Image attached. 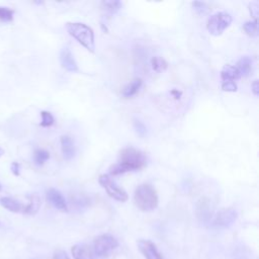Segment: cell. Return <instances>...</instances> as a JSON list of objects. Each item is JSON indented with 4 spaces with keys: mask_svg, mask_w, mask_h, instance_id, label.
<instances>
[{
    "mask_svg": "<svg viewBox=\"0 0 259 259\" xmlns=\"http://www.w3.org/2000/svg\"><path fill=\"white\" fill-rule=\"evenodd\" d=\"M146 165V156L140 150L128 147L119 152L118 161L109 168L110 175H119L128 171L139 170Z\"/></svg>",
    "mask_w": 259,
    "mask_h": 259,
    "instance_id": "obj_1",
    "label": "cell"
},
{
    "mask_svg": "<svg viewBox=\"0 0 259 259\" xmlns=\"http://www.w3.org/2000/svg\"><path fill=\"white\" fill-rule=\"evenodd\" d=\"M134 201L136 206L143 211L154 210L159 201L157 191L151 184L143 183L135 190Z\"/></svg>",
    "mask_w": 259,
    "mask_h": 259,
    "instance_id": "obj_2",
    "label": "cell"
},
{
    "mask_svg": "<svg viewBox=\"0 0 259 259\" xmlns=\"http://www.w3.org/2000/svg\"><path fill=\"white\" fill-rule=\"evenodd\" d=\"M68 33L73 36L79 44H81L87 51L94 53L95 41L93 29L82 22H68L66 24Z\"/></svg>",
    "mask_w": 259,
    "mask_h": 259,
    "instance_id": "obj_3",
    "label": "cell"
},
{
    "mask_svg": "<svg viewBox=\"0 0 259 259\" xmlns=\"http://www.w3.org/2000/svg\"><path fill=\"white\" fill-rule=\"evenodd\" d=\"M232 23V16L228 12L220 11L208 17L206 29L212 35L222 34Z\"/></svg>",
    "mask_w": 259,
    "mask_h": 259,
    "instance_id": "obj_4",
    "label": "cell"
},
{
    "mask_svg": "<svg viewBox=\"0 0 259 259\" xmlns=\"http://www.w3.org/2000/svg\"><path fill=\"white\" fill-rule=\"evenodd\" d=\"M118 246V241L109 234H103L93 241L92 251L98 257H107Z\"/></svg>",
    "mask_w": 259,
    "mask_h": 259,
    "instance_id": "obj_5",
    "label": "cell"
},
{
    "mask_svg": "<svg viewBox=\"0 0 259 259\" xmlns=\"http://www.w3.org/2000/svg\"><path fill=\"white\" fill-rule=\"evenodd\" d=\"M98 182L105 189V191L111 198L120 202H124L127 200L128 196L125 190L119 187L108 175L106 174L100 175L98 178Z\"/></svg>",
    "mask_w": 259,
    "mask_h": 259,
    "instance_id": "obj_6",
    "label": "cell"
},
{
    "mask_svg": "<svg viewBox=\"0 0 259 259\" xmlns=\"http://www.w3.org/2000/svg\"><path fill=\"white\" fill-rule=\"evenodd\" d=\"M238 218L237 210L233 207L221 208L212 218V226L219 229H225L232 226Z\"/></svg>",
    "mask_w": 259,
    "mask_h": 259,
    "instance_id": "obj_7",
    "label": "cell"
},
{
    "mask_svg": "<svg viewBox=\"0 0 259 259\" xmlns=\"http://www.w3.org/2000/svg\"><path fill=\"white\" fill-rule=\"evenodd\" d=\"M195 214L198 220L208 222L212 218V204L209 198L201 197L195 204Z\"/></svg>",
    "mask_w": 259,
    "mask_h": 259,
    "instance_id": "obj_8",
    "label": "cell"
},
{
    "mask_svg": "<svg viewBox=\"0 0 259 259\" xmlns=\"http://www.w3.org/2000/svg\"><path fill=\"white\" fill-rule=\"evenodd\" d=\"M47 200L57 209L61 210V211H68V205L67 202L64 198V196L62 195V193L55 189V188H50L47 191L46 194Z\"/></svg>",
    "mask_w": 259,
    "mask_h": 259,
    "instance_id": "obj_9",
    "label": "cell"
},
{
    "mask_svg": "<svg viewBox=\"0 0 259 259\" xmlns=\"http://www.w3.org/2000/svg\"><path fill=\"white\" fill-rule=\"evenodd\" d=\"M138 248L146 259H162L155 244L150 240L141 239L138 241Z\"/></svg>",
    "mask_w": 259,
    "mask_h": 259,
    "instance_id": "obj_10",
    "label": "cell"
},
{
    "mask_svg": "<svg viewBox=\"0 0 259 259\" xmlns=\"http://www.w3.org/2000/svg\"><path fill=\"white\" fill-rule=\"evenodd\" d=\"M60 62L62 67L69 72H78V66L71 50L68 47L62 49L60 53Z\"/></svg>",
    "mask_w": 259,
    "mask_h": 259,
    "instance_id": "obj_11",
    "label": "cell"
},
{
    "mask_svg": "<svg viewBox=\"0 0 259 259\" xmlns=\"http://www.w3.org/2000/svg\"><path fill=\"white\" fill-rule=\"evenodd\" d=\"M60 143H61V150H62L64 159L67 161L72 160L76 153L73 140L69 136H62L60 139Z\"/></svg>",
    "mask_w": 259,
    "mask_h": 259,
    "instance_id": "obj_12",
    "label": "cell"
},
{
    "mask_svg": "<svg viewBox=\"0 0 259 259\" xmlns=\"http://www.w3.org/2000/svg\"><path fill=\"white\" fill-rule=\"evenodd\" d=\"M74 259H94V253L92 248L85 244L74 245L71 249Z\"/></svg>",
    "mask_w": 259,
    "mask_h": 259,
    "instance_id": "obj_13",
    "label": "cell"
},
{
    "mask_svg": "<svg viewBox=\"0 0 259 259\" xmlns=\"http://www.w3.org/2000/svg\"><path fill=\"white\" fill-rule=\"evenodd\" d=\"M0 204L8 209L9 211L12 212H24V208H25V204H22L21 202H19L18 200H16L15 198L9 197V196H4L0 198Z\"/></svg>",
    "mask_w": 259,
    "mask_h": 259,
    "instance_id": "obj_14",
    "label": "cell"
},
{
    "mask_svg": "<svg viewBox=\"0 0 259 259\" xmlns=\"http://www.w3.org/2000/svg\"><path fill=\"white\" fill-rule=\"evenodd\" d=\"M143 84V81L141 78H135L132 81H130L121 90V95L125 98H131L134 95L138 93V91L141 89Z\"/></svg>",
    "mask_w": 259,
    "mask_h": 259,
    "instance_id": "obj_15",
    "label": "cell"
},
{
    "mask_svg": "<svg viewBox=\"0 0 259 259\" xmlns=\"http://www.w3.org/2000/svg\"><path fill=\"white\" fill-rule=\"evenodd\" d=\"M252 66H253L252 59L248 56H244V57H241V59L237 62V65L235 67L237 68L240 74V77H246L250 75V73L252 72Z\"/></svg>",
    "mask_w": 259,
    "mask_h": 259,
    "instance_id": "obj_16",
    "label": "cell"
},
{
    "mask_svg": "<svg viewBox=\"0 0 259 259\" xmlns=\"http://www.w3.org/2000/svg\"><path fill=\"white\" fill-rule=\"evenodd\" d=\"M40 207V198L37 193H32L28 196V202L25 204L24 212L26 214H35Z\"/></svg>",
    "mask_w": 259,
    "mask_h": 259,
    "instance_id": "obj_17",
    "label": "cell"
},
{
    "mask_svg": "<svg viewBox=\"0 0 259 259\" xmlns=\"http://www.w3.org/2000/svg\"><path fill=\"white\" fill-rule=\"evenodd\" d=\"M221 78L223 81H235L240 78V74L235 66L225 65L221 71Z\"/></svg>",
    "mask_w": 259,
    "mask_h": 259,
    "instance_id": "obj_18",
    "label": "cell"
},
{
    "mask_svg": "<svg viewBox=\"0 0 259 259\" xmlns=\"http://www.w3.org/2000/svg\"><path fill=\"white\" fill-rule=\"evenodd\" d=\"M101 8L109 13V14H114L116 13L120 8H121V2L116 1V0H111V1H102L101 2Z\"/></svg>",
    "mask_w": 259,
    "mask_h": 259,
    "instance_id": "obj_19",
    "label": "cell"
},
{
    "mask_svg": "<svg viewBox=\"0 0 259 259\" xmlns=\"http://www.w3.org/2000/svg\"><path fill=\"white\" fill-rule=\"evenodd\" d=\"M151 67L155 72L161 73L167 69L168 63L165 61V59L156 56L151 59Z\"/></svg>",
    "mask_w": 259,
    "mask_h": 259,
    "instance_id": "obj_20",
    "label": "cell"
},
{
    "mask_svg": "<svg viewBox=\"0 0 259 259\" xmlns=\"http://www.w3.org/2000/svg\"><path fill=\"white\" fill-rule=\"evenodd\" d=\"M243 29L244 31L250 35V36H257L258 35V24H257V20H249L246 21L243 25Z\"/></svg>",
    "mask_w": 259,
    "mask_h": 259,
    "instance_id": "obj_21",
    "label": "cell"
},
{
    "mask_svg": "<svg viewBox=\"0 0 259 259\" xmlns=\"http://www.w3.org/2000/svg\"><path fill=\"white\" fill-rule=\"evenodd\" d=\"M49 158H50V154L48 151L44 149H37L36 151H34L33 160L36 165H39V166L42 165L45 162L48 161Z\"/></svg>",
    "mask_w": 259,
    "mask_h": 259,
    "instance_id": "obj_22",
    "label": "cell"
},
{
    "mask_svg": "<svg viewBox=\"0 0 259 259\" xmlns=\"http://www.w3.org/2000/svg\"><path fill=\"white\" fill-rule=\"evenodd\" d=\"M40 116H41V121H40V125L44 127H48L54 124L55 122V118L52 115L51 112L49 111H41L40 112Z\"/></svg>",
    "mask_w": 259,
    "mask_h": 259,
    "instance_id": "obj_23",
    "label": "cell"
},
{
    "mask_svg": "<svg viewBox=\"0 0 259 259\" xmlns=\"http://www.w3.org/2000/svg\"><path fill=\"white\" fill-rule=\"evenodd\" d=\"M13 18V10L7 7L0 6V20L1 21H11Z\"/></svg>",
    "mask_w": 259,
    "mask_h": 259,
    "instance_id": "obj_24",
    "label": "cell"
},
{
    "mask_svg": "<svg viewBox=\"0 0 259 259\" xmlns=\"http://www.w3.org/2000/svg\"><path fill=\"white\" fill-rule=\"evenodd\" d=\"M222 89L227 92H235L237 91V84L235 81H223Z\"/></svg>",
    "mask_w": 259,
    "mask_h": 259,
    "instance_id": "obj_25",
    "label": "cell"
},
{
    "mask_svg": "<svg viewBox=\"0 0 259 259\" xmlns=\"http://www.w3.org/2000/svg\"><path fill=\"white\" fill-rule=\"evenodd\" d=\"M191 4H192L193 9H194L197 13H199V14H203V13H205V12L208 10L206 4L203 3V2L195 1V2H192Z\"/></svg>",
    "mask_w": 259,
    "mask_h": 259,
    "instance_id": "obj_26",
    "label": "cell"
},
{
    "mask_svg": "<svg viewBox=\"0 0 259 259\" xmlns=\"http://www.w3.org/2000/svg\"><path fill=\"white\" fill-rule=\"evenodd\" d=\"M249 10H250L251 16H253L254 20H257V17L259 14V5L257 3H251L249 5Z\"/></svg>",
    "mask_w": 259,
    "mask_h": 259,
    "instance_id": "obj_27",
    "label": "cell"
},
{
    "mask_svg": "<svg viewBox=\"0 0 259 259\" xmlns=\"http://www.w3.org/2000/svg\"><path fill=\"white\" fill-rule=\"evenodd\" d=\"M134 125H135V128H136V131L139 135L143 136L146 133V126L140 120H135Z\"/></svg>",
    "mask_w": 259,
    "mask_h": 259,
    "instance_id": "obj_28",
    "label": "cell"
},
{
    "mask_svg": "<svg viewBox=\"0 0 259 259\" xmlns=\"http://www.w3.org/2000/svg\"><path fill=\"white\" fill-rule=\"evenodd\" d=\"M54 259H70L69 256L67 255V253L63 250H58L55 252L54 255Z\"/></svg>",
    "mask_w": 259,
    "mask_h": 259,
    "instance_id": "obj_29",
    "label": "cell"
},
{
    "mask_svg": "<svg viewBox=\"0 0 259 259\" xmlns=\"http://www.w3.org/2000/svg\"><path fill=\"white\" fill-rule=\"evenodd\" d=\"M251 90H252V92L255 96H258V94H259V85H258L257 80H254L253 83L251 84Z\"/></svg>",
    "mask_w": 259,
    "mask_h": 259,
    "instance_id": "obj_30",
    "label": "cell"
},
{
    "mask_svg": "<svg viewBox=\"0 0 259 259\" xmlns=\"http://www.w3.org/2000/svg\"><path fill=\"white\" fill-rule=\"evenodd\" d=\"M11 171L14 175H19L20 173V165L17 162H13L11 164Z\"/></svg>",
    "mask_w": 259,
    "mask_h": 259,
    "instance_id": "obj_31",
    "label": "cell"
},
{
    "mask_svg": "<svg viewBox=\"0 0 259 259\" xmlns=\"http://www.w3.org/2000/svg\"><path fill=\"white\" fill-rule=\"evenodd\" d=\"M171 94L173 95V97H174L175 99H178V98H180V96L182 95V92L179 91V90H177V89H174V90L171 91Z\"/></svg>",
    "mask_w": 259,
    "mask_h": 259,
    "instance_id": "obj_32",
    "label": "cell"
},
{
    "mask_svg": "<svg viewBox=\"0 0 259 259\" xmlns=\"http://www.w3.org/2000/svg\"><path fill=\"white\" fill-rule=\"evenodd\" d=\"M3 154H4V150H3L2 148H0V157H1Z\"/></svg>",
    "mask_w": 259,
    "mask_h": 259,
    "instance_id": "obj_33",
    "label": "cell"
},
{
    "mask_svg": "<svg viewBox=\"0 0 259 259\" xmlns=\"http://www.w3.org/2000/svg\"><path fill=\"white\" fill-rule=\"evenodd\" d=\"M0 191H1V185H0Z\"/></svg>",
    "mask_w": 259,
    "mask_h": 259,
    "instance_id": "obj_34",
    "label": "cell"
}]
</instances>
